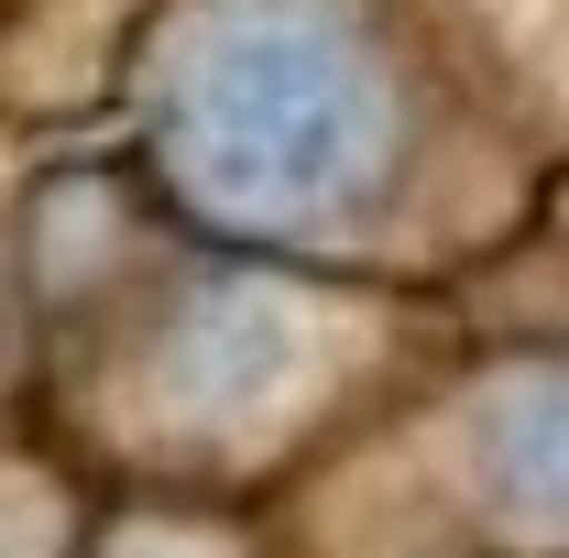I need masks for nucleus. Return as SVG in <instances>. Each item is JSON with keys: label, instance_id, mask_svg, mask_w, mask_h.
<instances>
[{"label": "nucleus", "instance_id": "nucleus-1", "mask_svg": "<svg viewBox=\"0 0 569 558\" xmlns=\"http://www.w3.org/2000/svg\"><path fill=\"white\" fill-rule=\"evenodd\" d=\"M503 482L526 492V504H548V515H569V383L526 395L503 417Z\"/></svg>", "mask_w": 569, "mask_h": 558}]
</instances>
